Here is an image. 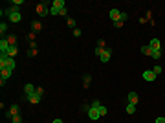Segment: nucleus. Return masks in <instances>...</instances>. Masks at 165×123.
Listing matches in <instances>:
<instances>
[{"label": "nucleus", "mask_w": 165, "mask_h": 123, "mask_svg": "<svg viewBox=\"0 0 165 123\" xmlns=\"http://www.w3.org/2000/svg\"><path fill=\"white\" fill-rule=\"evenodd\" d=\"M66 4H64V0H53L52 2V7H57V9H61V7H64Z\"/></svg>", "instance_id": "17"}, {"label": "nucleus", "mask_w": 165, "mask_h": 123, "mask_svg": "<svg viewBox=\"0 0 165 123\" xmlns=\"http://www.w3.org/2000/svg\"><path fill=\"white\" fill-rule=\"evenodd\" d=\"M35 92H37V94L42 97V94H44V88H41V86H39V88H37V90H35Z\"/></svg>", "instance_id": "37"}, {"label": "nucleus", "mask_w": 165, "mask_h": 123, "mask_svg": "<svg viewBox=\"0 0 165 123\" xmlns=\"http://www.w3.org/2000/svg\"><path fill=\"white\" fill-rule=\"evenodd\" d=\"M0 68H15V57H9L7 53H0Z\"/></svg>", "instance_id": "2"}, {"label": "nucleus", "mask_w": 165, "mask_h": 123, "mask_svg": "<svg viewBox=\"0 0 165 123\" xmlns=\"http://www.w3.org/2000/svg\"><path fill=\"white\" fill-rule=\"evenodd\" d=\"M136 112V105H130V103H127V114H134Z\"/></svg>", "instance_id": "22"}, {"label": "nucleus", "mask_w": 165, "mask_h": 123, "mask_svg": "<svg viewBox=\"0 0 165 123\" xmlns=\"http://www.w3.org/2000/svg\"><path fill=\"white\" fill-rule=\"evenodd\" d=\"M7 42H9V46H17V35H7Z\"/></svg>", "instance_id": "18"}, {"label": "nucleus", "mask_w": 165, "mask_h": 123, "mask_svg": "<svg viewBox=\"0 0 165 123\" xmlns=\"http://www.w3.org/2000/svg\"><path fill=\"white\" fill-rule=\"evenodd\" d=\"M59 15H62V17H66V15H68V9H66V7H61V9H59Z\"/></svg>", "instance_id": "32"}, {"label": "nucleus", "mask_w": 165, "mask_h": 123, "mask_svg": "<svg viewBox=\"0 0 165 123\" xmlns=\"http://www.w3.org/2000/svg\"><path fill=\"white\" fill-rule=\"evenodd\" d=\"M123 26V20H121V18H119V20H116V22H114V28H121Z\"/></svg>", "instance_id": "34"}, {"label": "nucleus", "mask_w": 165, "mask_h": 123, "mask_svg": "<svg viewBox=\"0 0 165 123\" xmlns=\"http://www.w3.org/2000/svg\"><path fill=\"white\" fill-rule=\"evenodd\" d=\"M141 53H143V55H152L151 46H149V44H147V46H141Z\"/></svg>", "instance_id": "19"}, {"label": "nucleus", "mask_w": 165, "mask_h": 123, "mask_svg": "<svg viewBox=\"0 0 165 123\" xmlns=\"http://www.w3.org/2000/svg\"><path fill=\"white\" fill-rule=\"evenodd\" d=\"M35 37H37V33H33V31H31V33L28 35V41H29V42H35Z\"/></svg>", "instance_id": "30"}, {"label": "nucleus", "mask_w": 165, "mask_h": 123, "mask_svg": "<svg viewBox=\"0 0 165 123\" xmlns=\"http://www.w3.org/2000/svg\"><path fill=\"white\" fill-rule=\"evenodd\" d=\"M17 53H18V48H17V46H11V48L7 50V55H9V57H15Z\"/></svg>", "instance_id": "20"}, {"label": "nucleus", "mask_w": 165, "mask_h": 123, "mask_svg": "<svg viewBox=\"0 0 165 123\" xmlns=\"http://www.w3.org/2000/svg\"><path fill=\"white\" fill-rule=\"evenodd\" d=\"M66 24H68V26H70V28H73V29H75V28H77V26H75V20H73V18H72V17H68V18H66Z\"/></svg>", "instance_id": "23"}, {"label": "nucleus", "mask_w": 165, "mask_h": 123, "mask_svg": "<svg viewBox=\"0 0 165 123\" xmlns=\"http://www.w3.org/2000/svg\"><path fill=\"white\" fill-rule=\"evenodd\" d=\"M0 15H7V18H9L13 24H18V22L22 20V15H20V11H18L17 6H11L9 9H6V11L2 9V11H0Z\"/></svg>", "instance_id": "1"}, {"label": "nucleus", "mask_w": 165, "mask_h": 123, "mask_svg": "<svg viewBox=\"0 0 165 123\" xmlns=\"http://www.w3.org/2000/svg\"><path fill=\"white\" fill-rule=\"evenodd\" d=\"M9 42H7V39L6 37H2V41H0V53H7V50H9Z\"/></svg>", "instance_id": "7"}, {"label": "nucleus", "mask_w": 165, "mask_h": 123, "mask_svg": "<svg viewBox=\"0 0 165 123\" xmlns=\"http://www.w3.org/2000/svg\"><path fill=\"white\" fill-rule=\"evenodd\" d=\"M18 114H20V109H18V105H11L6 112H4V116H6L7 120H11L13 116H18Z\"/></svg>", "instance_id": "4"}, {"label": "nucleus", "mask_w": 165, "mask_h": 123, "mask_svg": "<svg viewBox=\"0 0 165 123\" xmlns=\"http://www.w3.org/2000/svg\"><path fill=\"white\" fill-rule=\"evenodd\" d=\"M151 50H160V46H162V42H160V39H151Z\"/></svg>", "instance_id": "15"}, {"label": "nucleus", "mask_w": 165, "mask_h": 123, "mask_svg": "<svg viewBox=\"0 0 165 123\" xmlns=\"http://www.w3.org/2000/svg\"><path fill=\"white\" fill-rule=\"evenodd\" d=\"M90 107H92V109H99V107H101V103H99V99H94Z\"/></svg>", "instance_id": "26"}, {"label": "nucleus", "mask_w": 165, "mask_h": 123, "mask_svg": "<svg viewBox=\"0 0 165 123\" xmlns=\"http://www.w3.org/2000/svg\"><path fill=\"white\" fill-rule=\"evenodd\" d=\"M11 121H13V123H22V118H20V114H18V116H13V118H11Z\"/></svg>", "instance_id": "27"}, {"label": "nucleus", "mask_w": 165, "mask_h": 123, "mask_svg": "<svg viewBox=\"0 0 165 123\" xmlns=\"http://www.w3.org/2000/svg\"><path fill=\"white\" fill-rule=\"evenodd\" d=\"M156 77H158V75H156V73H154L152 70H145V72H143V79H145V81H149V83L156 81Z\"/></svg>", "instance_id": "5"}, {"label": "nucleus", "mask_w": 165, "mask_h": 123, "mask_svg": "<svg viewBox=\"0 0 165 123\" xmlns=\"http://www.w3.org/2000/svg\"><path fill=\"white\" fill-rule=\"evenodd\" d=\"M97 48H105V41H103V39H99V41H97Z\"/></svg>", "instance_id": "36"}, {"label": "nucleus", "mask_w": 165, "mask_h": 123, "mask_svg": "<svg viewBox=\"0 0 165 123\" xmlns=\"http://www.w3.org/2000/svg\"><path fill=\"white\" fill-rule=\"evenodd\" d=\"M97 110H99V116H107V107H103V105H101Z\"/></svg>", "instance_id": "25"}, {"label": "nucleus", "mask_w": 165, "mask_h": 123, "mask_svg": "<svg viewBox=\"0 0 165 123\" xmlns=\"http://www.w3.org/2000/svg\"><path fill=\"white\" fill-rule=\"evenodd\" d=\"M22 4H24V0H13V6H22Z\"/></svg>", "instance_id": "35"}, {"label": "nucleus", "mask_w": 165, "mask_h": 123, "mask_svg": "<svg viewBox=\"0 0 165 123\" xmlns=\"http://www.w3.org/2000/svg\"><path fill=\"white\" fill-rule=\"evenodd\" d=\"M90 79H92V77H90L88 73L83 77V86H84V88H88V86H90Z\"/></svg>", "instance_id": "21"}, {"label": "nucleus", "mask_w": 165, "mask_h": 123, "mask_svg": "<svg viewBox=\"0 0 165 123\" xmlns=\"http://www.w3.org/2000/svg\"><path fill=\"white\" fill-rule=\"evenodd\" d=\"M88 118H90L92 121L99 120V118H101V116H99V110H97V109H92V107H90V109H88Z\"/></svg>", "instance_id": "10"}, {"label": "nucleus", "mask_w": 165, "mask_h": 123, "mask_svg": "<svg viewBox=\"0 0 165 123\" xmlns=\"http://www.w3.org/2000/svg\"><path fill=\"white\" fill-rule=\"evenodd\" d=\"M110 57H112V50H110V48H105V52L101 53L99 61H101V63H108V61H110Z\"/></svg>", "instance_id": "6"}, {"label": "nucleus", "mask_w": 165, "mask_h": 123, "mask_svg": "<svg viewBox=\"0 0 165 123\" xmlns=\"http://www.w3.org/2000/svg\"><path fill=\"white\" fill-rule=\"evenodd\" d=\"M154 123H165V118H156V121Z\"/></svg>", "instance_id": "38"}, {"label": "nucleus", "mask_w": 165, "mask_h": 123, "mask_svg": "<svg viewBox=\"0 0 165 123\" xmlns=\"http://www.w3.org/2000/svg\"><path fill=\"white\" fill-rule=\"evenodd\" d=\"M53 123H62V120H59V118H57V120H53Z\"/></svg>", "instance_id": "39"}, {"label": "nucleus", "mask_w": 165, "mask_h": 123, "mask_svg": "<svg viewBox=\"0 0 165 123\" xmlns=\"http://www.w3.org/2000/svg\"><path fill=\"white\" fill-rule=\"evenodd\" d=\"M127 101L130 103V105H138V101H139V97L136 92H128V96H127Z\"/></svg>", "instance_id": "9"}, {"label": "nucleus", "mask_w": 165, "mask_h": 123, "mask_svg": "<svg viewBox=\"0 0 165 123\" xmlns=\"http://www.w3.org/2000/svg\"><path fill=\"white\" fill-rule=\"evenodd\" d=\"M152 72L156 73V75H160V73H162V66H154V68H152Z\"/></svg>", "instance_id": "33"}, {"label": "nucleus", "mask_w": 165, "mask_h": 123, "mask_svg": "<svg viewBox=\"0 0 165 123\" xmlns=\"http://www.w3.org/2000/svg\"><path fill=\"white\" fill-rule=\"evenodd\" d=\"M72 35L79 39V37H81V29H79V28H75V29H73V31H72Z\"/></svg>", "instance_id": "29"}, {"label": "nucleus", "mask_w": 165, "mask_h": 123, "mask_svg": "<svg viewBox=\"0 0 165 123\" xmlns=\"http://www.w3.org/2000/svg\"><path fill=\"white\" fill-rule=\"evenodd\" d=\"M105 52V48H96V50H94V53H96L97 57H101V53Z\"/></svg>", "instance_id": "31"}, {"label": "nucleus", "mask_w": 165, "mask_h": 123, "mask_svg": "<svg viewBox=\"0 0 165 123\" xmlns=\"http://www.w3.org/2000/svg\"><path fill=\"white\" fill-rule=\"evenodd\" d=\"M152 59H160V57H162V52H160V50H152V55H151Z\"/></svg>", "instance_id": "24"}, {"label": "nucleus", "mask_w": 165, "mask_h": 123, "mask_svg": "<svg viewBox=\"0 0 165 123\" xmlns=\"http://www.w3.org/2000/svg\"><path fill=\"white\" fill-rule=\"evenodd\" d=\"M48 6H52V4H48V2H39L37 4V15H39V17H46V15L50 13Z\"/></svg>", "instance_id": "3"}, {"label": "nucleus", "mask_w": 165, "mask_h": 123, "mask_svg": "<svg viewBox=\"0 0 165 123\" xmlns=\"http://www.w3.org/2000/svg\"><path fill=\"white\" fill-rule=\"evenodd\" d=\"M41 29H42L41 20H33V22H31V31H33V33H39Z\"/></svg>", "instance_id": "12"}, {"label": "nucleus", "mask_w": 165, "mask_h": 123, "mask_svg": "<svg viewBox=\"0 0 165 123\" xmlns=\"http://www.w3.org/2000/svg\"><path fill=\"white\" fill-rule=\"evenodd\" d=\"M37 55V44L29 42V50H28V57H35Z\"/></svg>", "instance_id": "13"}, {"label": "nucleus", "mask_w": 165, "mask_h": 123, "mask_svg": "<svg viewBox=\"0 0 165 123\" xmlns=\"http://www.w3.org/2000/svg\"><path fill=\"white\" fill-rule=\"evenodd\" d=\"M35 90H37V88H35V86L31 85V83H28V85L24 86V92H26L28 96H29V94H35Z\"/></svg>", "instance_id": "16"}, {"label": "nucleus", "mask_w": 165, "mask_h": 123, "mask_svg": "<svg viewBox=\"0 0 165 123\" xmlns=\"http://www.w3.org/2000/svg\"><path fill=\"white\" fill-rule=\"evenodd\" d=\"M11 73H13V70H9V68H0V75H2L4 81H7L11 77Z\"/></svg>", "instance_id": "11"}, {"label": "nucleus", "mask_w": 165, "mask_h": 123, "mask_svg": "<svg viewBox=\"0 0 165 123\" xmlns=\"http://www.w3.org/2000/svg\"><path fill=\"white\" fill-rule=\"evenodd\" d=\"M28 101H29V103H33V105H37V103L41 101V96H39L37 92H35V94H29V96H28Z\"/></svg>", "instance_id": "14"}, {"label": "nucleus", "mask_w": 165, "mask_h": 123, "mask_svg": "<svg viewBox=\"0 0 165 123\" xmlns=\"http://www.w3.org/2000/svg\"><path fill=\"white\" fill-rule=\"evenodd\" d=\"M6 31H7V24H4V22H2V24H0V33L4 35Z\"/></svg>", "instance_id": "28"}, {"label": "nucleus", "mask_w": 165, "mask_h": 123, "mask_svg": "<svg viewBox=\"0 0 165 123\" xmlns=\"http://www.w3.org/2000/svg\"><path fill=\"white\" fill-rule=\"evenodd\" d=\"M108 17H110V20H119V18H121V11H119V9H110V13H108Z\"/></svg>", "instance_id": "8"}]
</instances>
